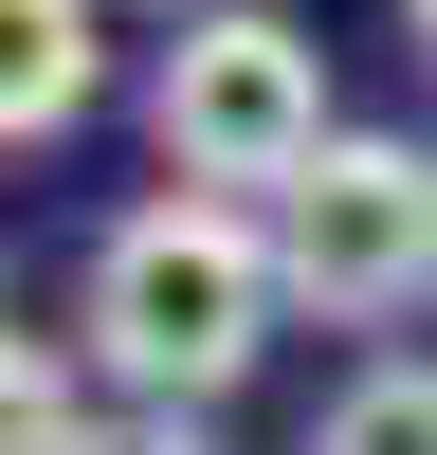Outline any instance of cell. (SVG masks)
<instances>
[{
  "mask_svg": "<svg viewBox=\"0 0 437 455\" xmlns=\"http://www.w3.org/2000/svg\"><path fill=\"white\" fill-rule=\"evenodd\" d=\"M73 328H91V364H109L128 401H164V419L237 401V383H255V347L291 328L274 201H201V182L128 201V219L91 237V291H73Z\"/></svg>",
  "mask_w": 437,
  "mask_h": 455,
  "instance_id": "cell-1",
  "label": "cell"
},
{
  "mask_svg": "<svg viewBox=\"0 0 437 455\" xmlns=\"http://www.w3.org/2000/svg\"><path fill=\"white\" fill-rule=\"evenodd\" d=\"M146 146H164V182H201V201H291V182L346 146L310 19H274V0L164 19V55H146Z\"/></svg>",
  "mask_w": 437,
  "mask_h": 455,
  "instance_id": "cell-2",
  "label": "cell"
},
{
  "mask_svg": "<svg viewBox=\"0 0 437 455\" xmlns=\"http://www.w3.org/2000/svg\"><path fill=\"white\" fill-rule=\"evenodd\" d=\"M274 274H291V310H328V328H419L437 310V146L346 128L274 201Z\"/></svg>",
  "mask_w": 437,
  "mask_h": 455,
  "instance_id": "cell-3",
  "label": "cell"
},
{
  "mask_svg": "<svg viewBox=\"0 0 437 455\" xmlns=\"http://www.w3.org/2000/svg\"><path fill=\"white\" fill-rule=\"evenodd\" d=\"M91 92H109V19L91 0H0V146H73L91 128Z\"/></svg>",
  "mask_w": 437,
  "mask_h": 455,
  "instance_id": "cell-4",
  "label": "cell"
},
{
  "mask_svg": "<svg viewBox=\"0 0 437 455\" xmlns=\"http://www.w3.org/2000/svg\"><path fill=\"white\" fill-rule=\"evenodd\" d=\"M291 455H437V347H364L346 383L310 401Z\"/></svg>",
  "mask_w": 437,
  "mask_h": 455,
  "instance_id": "cell-5",
  "label": "cell"
},
{
  "mask_svg": "<svg viewBox=\"0 0 437 455\" xmlns=\"http://www.w3.org/2000/svg\"><path fill=\"white\" fill-rule=\"evenodd\" d=\"M91 328H19V347H0V455H73L91 437Z\"/></svg>",
  "mask_w": 437,
  "mask_h": 455,
  "instance_id": "cell-6",
  "label": "cell"
},
{
  "mask_svg": "<svg viewBox=\"0 0 437 455\" xmlns=\"http://www.w3.org/2000/svg\"><path fill=\"white\" fill-rule=\"evenodd\" d=\"M73 455H201V419H164V401H128V419H91Z\"/></svg>",
  "mask_w": 437,
  "mask_h": 455,
  "instance_id": "cell-7",
  "label": "cell"
},
{
  "mask_svg": "<svg viewBox=\"0 0 437 455\" xmlns=\"http://www.w3.org/2000/svg\"><path fill=\"white\" fill-rule=\"evenodd\" d=\"M401 36H419V55H437V0H401Z\"/></svg>",
  "mask_w": 437,
  "mask_h": 455,
  "instance_id": "cell-8",
  "label": "cell"
}]
</instances>
